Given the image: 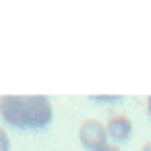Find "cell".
<instances>
[{
  "instance_id": "1",
  "label": "cell",
  "mask_w": 151,
  "mask_h": 151,
  "mask_svg": "<svg viewBox=\"0 0 151 151\" xmlns=\"http://www.w3.org/2000/svg\"><path fill=\"white\" fill-rule=\"evenodd\" d=\"M0 116L12 127L42 130L52 120V104L42 94H31V97L7 94L0 99Z\"/></svg>"
},
{
  "instance_id": "2",
  "label": "cell",
  "mask_w": 151,
  "mask_h": 151,
  "mask_svg": "<svg viewBox=\"0 0 151 151\" xmlns=\"http://www.w3.org/2000/svg\"><path fill=\"white\" fill-rule=\"evenodd\" d=\"M78 139L83 144L85 151H99L101 146H106V125L97 118H85L78 127Z\"/></svg>"
},
{
  "instance_id": "3",
  "label": "cell",
  "mask_w": 151,
  "mask_h": 151,
  "mask_svg": "<svg viewBox=\"0 0 151 151\" xmlns=\"http://www.w3.org/2000/svg\"><path fill=\"white\" fill-rule=\"evenodd\" d=\"M106 134H109L113 142H125V139H130V134H132V120H130L127 116H120V113L111 116L109 123H106Z\"/></svg>"
},
{
  "instance_id": "4",
  "label": "cell",
  "mask_w": 151,
  "mask_h": 151,
  "mask_svg": "<svg viewBox=\"0 0 151 151\" xmlns=\"http://www.w3.org/2000/svg\"><path fill=\"white\" fill-rule=\"evenodd\" d=\"M0 151H9V137L2 127H0Z\"/></svg>"
},
{
  "instance_id": "5",
  "label": "cell",
  "mask_w": 151,
  "mask_h": 151,
  "mask_svg": "<svg viewBox=\"0 0 151 151\" xmlns=\"http://www.w3.org/2000/svg\"><path fill=\"white\" fill-rule=\"evenodd\" d=\"M99 151H120V149H118V146H113V144H106V146H101Z\"/></svg>"
},
{
  "instance_id": "6",
  "label": "cell",
  "mask_w": 151,
  "mask_h": 151,
  "mask_svg": "<svg viewBox=\"0 0 151 151\" xmlns=\"http://www.w3.org/2000/svg\"><path fill=\"white\" fill-rule=\"evenodd\" d=\"M142 151H151V142H146V144L142 146Z\"/></svg>"
},
{
  "instance_id": "7",
  "label": "cell",
  "mask_w": 151,
  "mask_h": 151,
  "mask_svg": "<svg viewBox=\"0 0 151 151\" xmlns=\"http://www.w3.org/2000/svg\"><path fill=\"white\" fill-rule=\"evenodd\" d=\"M146 106H149V113H151V97H149V101H146Z\"/></svg>"
}]
</instances>
